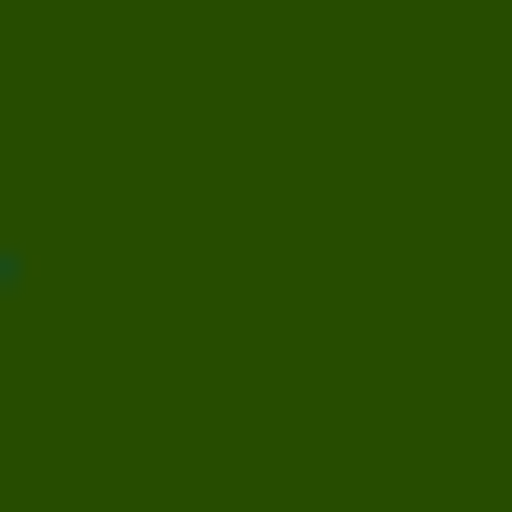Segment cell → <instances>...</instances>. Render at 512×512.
Listing matches in <instances>:
<instances>
[{
  "instance_id": "6da1fadb",
  "label": "cell",
  "mask_w": 512,
  "mask_h": 512,
  "mask_svg": "<svg viewBox=\"0 0 512 512\" xmlns=\"http://www.w3.org/2000/svg\"><path fill=\"white\" fill-rule=\"evenodd\" d=\"M0 296H20V237H0Z\"/></svg>"
}]
</instances>
